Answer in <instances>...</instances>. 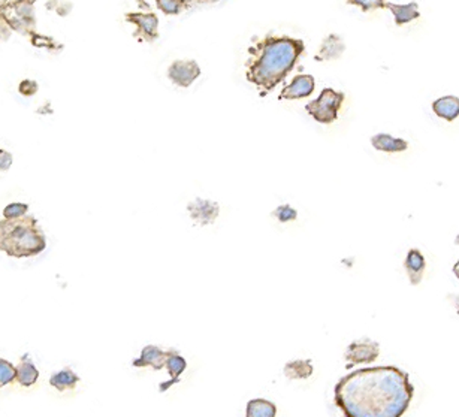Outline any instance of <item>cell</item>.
<instances>
[{
  "label": "cell",
  "mask_w": 459,
  "mask_h": 417,
  "mask_svg": "<svg viewBox=\"0 0 459 417\" xmlns=\"http://www.w3.org/2000/svg\"><path fill=\"white\" fill-rule=\"evenodd\" d=\"M413 397L409 374L397 367L356 370L344 375L334 390L343 417H402Z\"/></svg>",
  "instance_id": "obj_1"
},
{
  "label": "cell",
  "mask_w": 459,
  "mask_h": 417,
  "mask_svg": "<svg viewBox=\"0 0 459 417\" xmlns=\"http://www.w3.org/2000/svg\"><path fill=\"white\" fill-rule=\"evenodd\" d=\"M304 51L306 44L301 39L268 35L248 48L250 59L245 63L247 81L255 84L264 98L289 75Z\"/></svg>",
  "instance_id": "obj_2"
},
{
  "label": "cell",
  "mask_w": 459,
  "mask_h": 417,
  "mask_svg": "<svg viewBox=\"0 0 459 417\" xmlns=\"http://www.w3.org/2000/svg\"><path fill=\"white\" fill-rule=\"evenodd\" d=\"M47 249V238L33 216L0 220V250L11 257H32Z\"/></svg>",
  "instance_id": "obj_3"
},
{
  "label": "cell",
  "mask_w": 459,
  "mask_h": 417,
  "mask_svg": "<svg viewBox=\"0 0 459 417\" xmlns=\"http://www.w3.org/2000/svg\"><path fill=\"white\" fill-rule=\"evenodd\" d=\"M0 17L5 20L11 30H16L21 35H30L32 39L37 36L35 33V2H30V0H23V2H0Z\"/></svg>",
  "instance_id": "obj_4"
},
{
  "label": "cell",
  "mask_w": 459,
  "mask_h": 417,
  "mask_svg": "<svg viewBox=\"0 0 459 417\" xmlns=\"http://www.w3.org/2000/svg\"><path fill=\"white\" fill-rule=\"evenodd\" d=\"M346 96L334 88H323L318 99L308 102L306 111L314 120L322 124H331L338 119V112Z\"/></svg>",
  "instance_id": "obj_5"
},
{
  "label": "cell",
  "mask_w": 459,
  "mask_h": 417,
  "mask_svg": "<svg viewBox=\"0 0 459 417\" xmlns=\"http://www.w3.org/2000/svg\"><path fill=\"white\" fill-rule=\"evenodd\" d=\"M124 20L136 28L134 36L138 41L154 42L156 39L159 37V18H157V16L151 14V12H149V14L130 12V14H126Z\"/></svg>",
  "instance_id": "obj_6"
},
{
  "label": "cell",
  "mask_w": 459,
  "mask_h": 417,
  "mask_svg": "<svg viewBox=\"0 0 459 417\" xmlns=\"http://www.w3.org/2000/svg\"><path fill=\"white\" fill-rule=\"evenodd\" d=\"M201 75L199 64L194 60H175L168 69L169 80L175 86L187 88L190 87Z\"/></svg>",
  "instance_id": "obj_7"
},
{
  "label": "cell",
  "mask_w": 459,
  "mask_h": 417,
  "mask_svg": "<svg viewBox=\"0 0 459 417\" xmlns=\"http://www.w3.org/2000/svg\"><path fill=\"white\" fill-rule=\"evenodd\" d=\"M378 355H380V346L376 341L365 338V340L351 343L346 350L344 358L349 362L347 368H350L353 365L374 362L378 358Z\"/></svg>",
  "instance_id": "obj_8"
},
{
  "label": "cell",
  "mask_w": 459,
  "mask_h": 417,
  "mask_svg": "<svg viewBox=\"0 0 459 417\" xmlns=\"http://www.w3.org/2000/svg\"><path fill=\"white\" fill-rule=\"evenodd\" d=\"M187 211L194 223L201 226L211 225L220 214L219 204L208 199H194L187 205Z\"/></svg>",
  "instance_id": "obj_9"
},
{
  "label": "cell",
  "mask_w": 459,
  "mask_h": 417,
  "mask_svg": "<svg viewBox=\"0 0 459 417\" xmlns=\"http://www.w3.org/2000/svg\"><path fill=\"white\" fill-rule=\"evenodd\" d=\"M316 87V81H314V76L308 74L296 75L291 84H287L280 93L281 100H296L308 98Z\"/></svg>",
  "instance_id": "obj_10"
},
{
  "label": "cell",
  "mask_w": 459,
  "mask_h": 417,
  "mask_svg": "<svg viewBox=\"0 0 459 417\" xmlns=\"http://www.w3.org/2000/svg\"><path fill=\"white\" fill-rule=\"evenodd\" d=\"M169 356V351H165L157 346H147L141 351V356L134 360V367L144 368L151 367L154 371H159L165 367V362Z\"/></svg>",
  "instance_id": "obj_11"
},
{
  "label": "cell",
  "mask_w": 459,
  "mask_h": 417,
  "mask_svg": "<svg viewBox=\"0 0 459 417\" xmlns=\"http://www.w3.org/2000/svg\"><path fill=\"white\" fill-rule=\"evenodd\" d=\"M346 44L343 39H341L338 35H327L323 42L319 48V54L316 56L318 61H327V60H335L341 57V54L344 53Z\"/></svg>",
  "instance_id": "obj_12"
},
{
  "label": "cell",
  "mask_w": 459,
  "mask_h": 417,
  "mask_svg": "<svg viewBox=\"0 0 459 417\" xmlns=\"http://www.w3.org/2000/svg\"><path fill=\"white\" fill-rule=\"evenodd\" d=\"M404 266H405V271H407V276H409L410 283L413 286H416V284H419L422 281L424 272H425V268H426V262H425V257H424V254L421 252L416 250V249H412L407 253V257H405Z\"/></svg>",
  "instance_id": "obj_13"
},
{
  "label": "cell",
  "mask_w": 459,
  "mask_h": 417,
  "mask_svg": "<svg viewBox=\"0 0 459 417\" xmlns=\"http://www.w3.org/2000/svg\"><path fill=\"white\" fill-rule=\"evenodd\" d=\"M432 111L446 122H455L459 117V98L443 96L432 103Z\"/></svg>",
  "instance_id": "obj_14"
},
{
  "label": "cell",
  "mask_w": 459,
  "mask_h": 417,
  "mask_svg": "<svg viewBox=\"0 0 459 417\" xmlns=\"http://www.w3.org/2000/svg\"><path fill=\"white\" fill-rule=\"evenodd\" d=\"M371 146L385 153H401L409 148V142L401 138H395L389 134H377L371 138Z\"/></svg>",
  "instance_id": "obj_15"
},
{
  "label": "cell",
  "mask_w": 459,
  "mask_h": 417,
  "mask_svg": "<svg viewBox=\"0 0 459 417\" xmlns=\"http://www.w3.org/2000/svg\"><path fill=\"white\" fill-rule=\"evenodd\" d=\"M165 367L170 375V382L169 383H163L161 390L162 392H165V390L169 387V386H173L175 383L180 382V375L186 371L187 368V362L186 359L180 356L175 350H169V356L165 362Z\"/></svg>",
  "instance_id": "obj_16"
},
{
  "label": "cell",
  "mask_w": 459,
  "mask_h": 417,
  "mask_svg": "<svg viewBox=\"0 0 459 417\" xmlns=\"http://www.w3.org/2000/svg\"><path fill=\"white\" fill-rule=\"evenodd\" d=\"M385 8L392 11L397 25L407 24V23H410L413 20H417L419 17H421V14H419V6H417L416 2H410V4H405V5H397V4L385 2Z\"/></svg>",
  "instance_id": "obj_17"
},
{
  "label": "cell",
  "mask_w": 459,
  "mask_h": 417,
  "mask_svg": "<svg viewBox=\"0 0 459 417\" xmlns=\"http://www.w3.org/2000/svg\"><path fill=\"white\" fill-rule=\"evenodd\" d=\"M277 407L275 404L267 399H252L247 404L245 417H275Z\"/></svg>",
  "instance_id": "obj_18"
},
{
  "label": "cell",
  "mask_w": 459,
  "mask_h": 417,
  "mask_svg": "<svg viewBox=\"0 0 459 417\" xmlns=\"http://www.w3.org/2000/svg\"><path fill=\"white\" fill-rule=\"evenodd\" d=\"M313 365L311 360H294L286 363L284 375L291 380H304L311 377Z\"/></svg>",
  "instance_id": "obj_19"
},
{
  "label": "cell",
  "mask_w": 459,
  "mask_h": 417,
  "mask_svg": "<svg viewBox=\"0 0 459 417\" xmlns=\"http://www.w3.org/2000/svg\"><path fill=\"white\" fill-rule=\"evenodd\" d=\"M78 382H80V377H78L72 370H62L56 374H52L51 375V379H50V384L57 389L59 392H64V390H68V389H74Z\"/></svg>",
  "instance_id": "obj_20"
},
{
  "label": "cell",
  "mask_w": 459,
  "mask_h": 417,
  "mask_svg": "<svg viewBox=\"0 0 459 417\" xmlns=\"http://www.w3.org/2000/svg\"><path fill=\"white\" fill-rule=\"evenodd\" d=\"M16 371H17V375H16L17 382L21 386H24V387L33 386L37 382V379H39V371H37V368L35 367V365L32 362H29V360L20 362V365L16 368Z\"/></svg>",
  "instance_id": "obj_21"
},
{
  "label": "cell",
  "mask_w": 459,
  "mask_h": 417,
  "mask_svg": "<svg viewBox=\"0 0 459 417\" xmlns=\"http://www.w3.org/2000/svg\"><path fill=\"white\" fill-rule=\"evenodd\" d=\"M156 4L157 8L166 16H178L187 6V2H185V0H157Z\"/></svg>",
  "instance_id": "obj_22"
},
{
  "label": "cell",
  "mask_w": 459,
  "mask_h": 417,
  "mask_svg": "<svg viewBox=\"0 0 459 417\" xmlns=\"http://www.w3.org/2000/svg\"><path fill=\"white\" fill-rule=\"evenodd\" d=\"M16 375H17V371L14 368V365L5 359H0V387H4V386L14 382Z\"/></svg>",
  "instance_id": "obj_23"
},
{
  "label": "cell",
  "mask_w": 459,
  "mask_h": 417,
  "mask_svg": "<svg viewBox=\"0 0 459 417\" xmlns=\"http://www.w3.org/2000/svg\"><path fill=\"white\" fill-rule=\"evenodd\" d=\"M272 216L277 218L280 223H287V221H294L298 217V211L291 205H280L279 208H275Z\"/></svg>",
  "instance_id": "obj_24"
},
{
  "label": "cell",
  "mask_w": 459,
  "mask_h": 417,
  "mask_svg": "<svg viewBox=\"0 0 459 417\" xmlns=\"http://www.w3.org/2000/svg\"><path fill=\"white\" fill-rule=\"evenodd\" d=\"M28 213H29V205L28 204L16 202V204H9L5 208V210H4V217L5 218H18V217L28 216Z\"/></svg>",
  "instance_id": "obj_25"
},
{
  "label": "cell",
  "mask_w": 459,
  "mask_h": 417,
  "mask_svg": "<svg viewBox=\"0 0 459 417\" xmlns=\"http://www.w3.org/2000/svg\"><path fill=\"white\" fill-rule=\"evenodd\" d=\"M347 4H351V5H356V6H361L362 11H371V9H377V8H385V2H382V0H350V2Z\"/></svg>",
  "instance_id": "obj_26"
},
{
  "label": "cell",
  "mask_w": 459,
  "mask_h": 417,
  "mask_svg": "<svg viewBox=\"0 0 459 417\" xmlns=\"http://www.w3.org/2000/svg\"><path fill=\"white\" fill-rule=\"evenodd\" d=\"M12 166V154L0 148V171H8Z\"/></svg>",
  "instance_id": "obj_27"
},
{
  "label": "cell",
  "mask_w": 459,
  "mask_h": 417,
  "mask_svg": "<svg viewBox=\"0 0 459 417\" xmlns=\"http://www.w3.org/2000/svg\"><path fill=\"white\" fill-rule=\"evenodd\" d=\"M12 30L9 29V25L5 23V20L0 17V41H8L11 37Z\"/></svg>",
  "instance_id": "obj_28"
},
{
  "label": "cell",
  "mask_w": 459,
  "mask_h": 417,
  "mask_svg": "<svg viewBox=\"0 0 459 417\" xmlns=\"http://www.w3.org/2000/svg\"><path fill=\"white\" fill-rule=\"evenodd\" d=\"M453 274H455V277L459 280V260H458V262L453 266Z\"/></svg>",
  "instance_id": "obj_29"
}]
</instances>
